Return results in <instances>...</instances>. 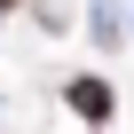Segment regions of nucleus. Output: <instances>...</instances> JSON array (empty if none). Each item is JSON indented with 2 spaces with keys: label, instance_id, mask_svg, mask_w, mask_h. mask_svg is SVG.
<instances>
[{
  "label": "nucleus",
  "instance_id": "nucleus-1",
  "mask_svg": "<svg viewBox=\"0 0 134 134\" xmlns=\"http://www.w3.org/2000/svg\"><path fill=\"white\" fill-rule=\"evenodd\" d=\"M63 95H71V110H79V118H95V126L110 118V87H103V79H71Z\"/></svg>",
  "mask_w": 134,
  "mask_h": 134
},
{
  "label": "nucleus",
  "instance_id": "nucleus-2",
  "mask_svg": "<svg viewBox=\"0 0 134 134\" xmlns=\"http://www.w3.org/2000/svg\"><path fill=\"white\" fill-rule=\"evenodd\" d=\"M8 8H16V0H0V16H8Z\"/></svg>",
  "mask_w": 134,
  "mask_h": 134
}]
</instances>
